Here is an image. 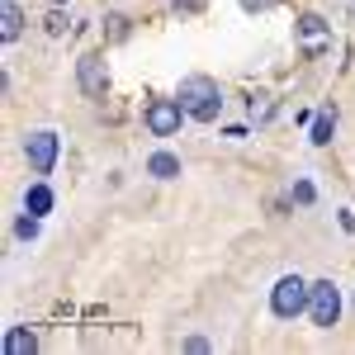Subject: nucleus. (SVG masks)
I'll return each instance as SVG.
<instances>
[{
    "label": "nucleus",
    "instance_id": "f257e3e1",
    "mask_svg": "<svg viewBox=\"0 0 355 355\" xmlns=\"http://www.w3.org/2000/svg\"><path fill=\"white\" fill-rule=\"evenodd\" d=\"M180 105H185V114L190 119H199V123H214L223 114V90L214 76H185L180 81V95H175Z\"/></svg>",
    "mask_w": 355,
    "mask_h": 355
},
{
    "label": "nucleus",
    "instance_id": "f03ea898",
    "mask_svg": "<svg viewBox=\"0 0 355 355\" xmlns=\"http://www.w3.org/2000/svg\"><path fill=\"white\" fill-rule=\"evenodd\" d=\"M308 299H313V284H303L299 275H284L270 289V313L284 318V322H294L299 313H308Z\"/></svg>",
    "mask_w": 355,
    "mask_h": 355
},
{
    "label": "nucleus",
    "instance_id": "7ed1b4c3",
    "mask_svg": "<svg viewBox=\"0 0 355 355\" xmlns=\"http://www.w3.org/2000/svg\"><path fill=\"white\" fill-rule=\"evenodd\" d=\"M57 133L53 128H38V133H28L24 137V162L33 175H53V166H57Z\"/></svg>",
    "mask_w": 355,
    "mask_h": 355
},
{
    "label": "nucleus",
    "instance_id": "20e7f679",
    "mask_svg": "<svg viewBox=\"0 0 355 355\" xmlns=\"http://www.w3.org/2000/svg\"><path fill=\"white\" fill-rule=\"evenodd\" d=\"M308 318H313V327H336V322H341V289H336L331 279H318V284H313Z\"/></svg>",
    "mask_w": 355,
    "mask_h": 355
},
{
    "label": "nucleus",
    "instance_id": "39448f33",
    "mask_svg": "<svg viewBox=\"0 0 355 355\" xmlns=\"http://www.w3.org/2000/svg\"><path fill=\"white\" fill-rule=\"evenodd\" d=\"M180 119H190L180 100H152L147 114H142V123H147V133H152V137H175V133H180Z\"/></svg>",
    "mask_w": 355,
    "mask_h": 355
},
{
    "label": "nucleus",
    "instance_id": "423d86ee",
    "mask_svg": "<svg viewBox=\"0 0 355 355\" xmlns=\"http://www.w3.org/2000/svg\"><path fill=\"white\" fill-rule=\"evenodd\" d=\"M76 85H81L85 100H105L110 90V71H105V53H85L76 62Z\"/></svg>",
    "mask_w": 355,
    "mask_h": 355
},
{
    "label": "nucleus",
    "instance_id": "0eeeda50",
    "mask_svg": "<svg viewBox=\"0 0 355 355\" xmlns=\"http://www.w3.org/2000/svg\"><path fill=\"white\" fill-rule=\"evenodd\" d=\"M294 33H299V48H303V53H322V48L331 43V28H327L322 15H299Z\"/></svg>",
    "mask_w": 355,
    "mask_h": 355
},
{
    "label": "nucleus",
    "instance_id": "6e6552de",
    "mask_svg": "<svg viewBox=\"0 0 355 355\" xmlns=\"http://www.w3.org/2000/svg\"><path fill=\"white\" fill-rule=\"evenodd\" d=\"M38 351V331L33 327H10L5 331V355H33Z\"/></svg>",
    "mask_w": 355,
    "mask_h": 355
},
{
    "label": "nucleus",
    "instance_id": "1a4fd4ad",
    "mask_svg": "<svg viewBox=\"0 0 355 355\" xmlns=\"http://www.w3.org/2000/svg\"><path fill=\"white\" fill-rule=\"evenodd\" d=\"M19 33H24V10H19L15 0H5V5H0V38L15 43Z\"/></svg>",
    "mask_w": 355,
    "mask_h": 355
},
{
    "label": "nucleus",
    "instance_id": "9d476101",
    "mask_svg": "<svg viewBox=\"0 0 355 355\" xmlns=\"http://www.w3.org/2000/svg\"><path fill=\"white\" fill-rule=\"evenodd\" d=\"M147 175H157V180H175V175H180V157H171V152H152V157H147Z\"/></svg>",
    "mask_w": 355,
    "mask_h": 355
},
{
    "label": "nucleus",
    "instance_id": "9b49d317",
    "mask_svg": "<svg viewBox=\"0 0 355 355\" xmlns=\"http://www.w3.org/2000/svg\"><path fill=\"white\" fill-rule=\"evenodd\" d=\"M331 133H336V110H322L318 119H313V133L308 137H313V147H327Z\"/></svg>",
    "mask_w": 355,
    "mask_h": 355
},
{
    "label": "nucleus",
    "instance_id": "f8f14e48",
    "mask_svg": "<svg viewBox=\"0 0 355 355\" xmlns=\"http://www.w3.org/2000/svg\"><path fill=\"white\" fill-rule=\"evenodd\" d=\"M24 209H28V214H38V218H43V214L53 209V190H48L43 180H38V185H28V194H24Z\"/></svg>",
    "mask_w": 355,
    "mask_h": 355
},
{
    "label": "nucleus",
    "instance_id": "ddd939ff",
    "mask_svg": "<svg viewBox=\"0 0 355 355\" xmlns=\"http://www.w3.org/2000/svg\"><path fill=\"white\" fill-rule=\"evenodd\" d=\"M15 237H19V242H33V237H38V214H28V209H24V218L15 223Z\"/></svg>",
    "mask_w": 355,
    "mask_h": 355
},
{
    "label": "nucleus",
    "instance_id": "4468645a",
    "mask_svg": "<svg viewBox=\"0 0 355 355\" xmlns=\"http://www.w3.org/2000/svg\"><path fill=\"white\" fill-rule=\"evenodd\" d=\"M43 28H48L53 38H62V33H67V15H62V10H53V15L43 19Z\"/></svg>",
    "mask_w": 355,
    "mask_h": 355
},
{
    "label": "nucleus",
    "instance_id": "2eb2a0df",
    "mask_svg": "<svg viewBox=\"0 0 355 355\" xmlns=\"http://www.w3.org/2000/svg\"><path fill=\"white\" fill-rule=\"evenodd\" d=\"M294 199H299V204H313V199H318L313 180H294Z\"/></svg>",
    "mask_w": 355,
    "mask_h": 355
},
{
    "label": "nucleus",
    "instance_id": "dca6fc26",
    "mask_svg": "<svg viewBox=\"0 0 355 355\" xmlns=\"http://www.w3.org/2000/svg\"><path fill=\"white\" fill-rule=\"evenodd\" d=\"M279 0H242V10H251V15H261V10H275Z\"/></svg>",
    "mask_w": 355,
    "mask_h": 355
},
{
    "label": "nucleus",
    "instance_id": "f3484780",
    "mask_svg": "<svg viewBox=\"0 0 355 355\" xmlns=\"http://www.w3.org/2000/svg\"><path fill=\"white\" fill-rule=\"evenodd\" d=\"M185 351H209V336H185Z\"/></svg>",
    "mask_w": 355,
    "mask_h": 355
},
{
    "label": "nucleus",
    "instance_id": "a211bd4d",
    "mask_svg": "<svg viewBox=\"0 0 355 355\" xmlns=\"http://www.w3.org/2000/svg\"><path fill=\"white\" fill-rule=\"evenodd\" d=\"M175 10H204V0H175Z\"/></svg>",
    "mask_w": 355,
    "mask_h": 355
},
{
    "label": "nucleus",
    "instance_id": "6ab92c4d",
    "mask_svg": "<svg viewBox=\"0 0 355 355\" xmlns=\"http://www.w3.org/2000/svg\"><path fill=\"white\" fill-rule=\"evenodd\" d=\"M53 5H62V0H53Z\"/></svg>",
    "mask_w": 355,
    "mask_h": 355
},
{
    "label": "nucleus",
    "instance_id": "aec40b11",
    "mask_svg": "<svg viewBox=\"0 0 355 355\" xmlns=\"http://www.w3.org/2000/svg\"><path fill=\"white\" fill-rule=\"evenodd\" d=\"M351 5H355V0H351Z\"/></svg>",
    "mask_w": 355,
    "mask_h": 355
}]
</instances>
